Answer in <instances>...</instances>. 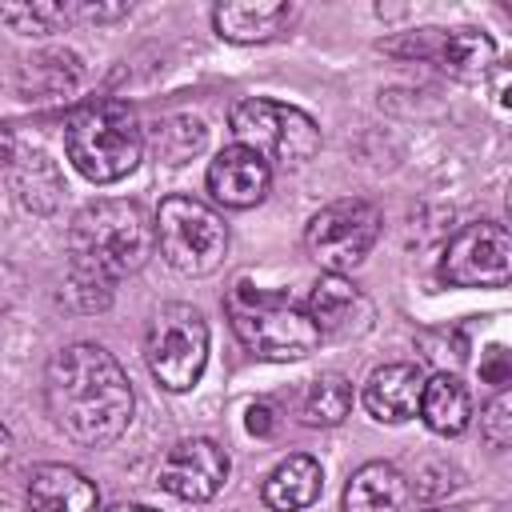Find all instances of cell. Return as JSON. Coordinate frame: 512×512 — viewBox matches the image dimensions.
I'll list each match as a JSON object with an SVG mask.
<instances>
[{"label": "cell", "instance_id": "1", "mask_svg": "<svg viewBox=\"0 0 512 512\" xmlns=\"http://www.w3.org/2000/svg\"><path fill=\"white\" fill-rule=\"evenodd\" d=\"M44 400L52 424L84 448H104L120 440L136 408L132 384L116 356L88 340L68 344L48 360Z\"/></svg>", "mask_w": 512, "mask_h": 512}, {"label": "cell", "instance_id": "2", "mask_svg": "<svg viewBox=\"0 0 512 512\" xmlns=\"http://www.w3.org/2000/svg\"><path fill=\"white\" fill-rule=\"evenodd\" d=\"M156 248L148 212L136 200H92L68 228V284L84 312L112 300L116 280L144 268Z\"/></svg>", "mask_w": 512, "mask_h": 512}, {"label": "cell", "instance_id": "3", "mask_svg": "<svg viewBox=\"0 0 512 512\" xmlns=\"http://www.w3.org/2000/svg\"><path fill=\"white\" fill-rule=\"evenodd\" d=\"M224 312L236 340L260 360H304L320 344L316 324L288 292L236 280L224 296Z\"/></svg>", "mask_w": 512, "mask_h": 512}, {"label": "cell", "instance_id": "4", "mask_svg": "<svg viewBox=\"0 0 512 512\" xmlns=\"http://www.w3.org/2000/svg\"><path fill=\"white\" fill-rule=\"evenodd\" d=\"M64 152L72 168L92 184L124 180L144 156V132L128 104L96 100L64 124Z\"/></svg>", "mask_w": 512, "mask_h": 512}, {"label": "cell", "instance_id": "5", "mask_svg": "<svg viewBox=\"0 0 512 512\" xmlns=\"http://www.w3.org/2000/svg\"><path fill=\"white\" fill-rule=\"evenodd\" d=\"M228 128H232L236 144L256 152L268 168L272 164L296 168L320 152V124L308 112L280 104V100H268V96L240 100L228 116Z\"/></svg>", "mask_w": 512, "mask_h": 512}, {"label": "cell", "instance_id": "6", "mask_svg": "<svg viewBox=\"0 0 512 512\" xmlns=\"http://www.w3.org/2000/svg\"><path fill=\"white\" fill-rule=\"evenodd\" d=\"M152 232H156L160 256L184 276L216 272L228 252V224L220 220L216 208H208L196 196H180V192L164 196L152 216Z\"/></svg>", "mask_w": 512, "mask_h": 512}, {"label": "cell", "instance_id": "7", "mask_svg": "<svg viewBox=\"0 0 512 512\" xmlns=\"http://www.w3.org/2000/svg\"><path fill=\"white\" fill-rule=\"evenodd\" d=\"M144 360L160 388L188 392L208 364V320L192 304H160L144 332Z\"/></svg>", "mask_w": 512, "mask_h": 512}, {"label": "cell", "instance_id": "8", "mask_svg": "<svg viewBox=\"0 0 512 512\" xmlns=\"http://www.w3.org/2000/svg\"><path fill=\"white\" fill-rule=\"evenodd\" d=\"M376 236H380V208L368 204V200H360V196H348V200L324 204L308 220L304 248H308V256L320 268L344 276L348 268H356L372 252Z\"/></svg>", "mask_w": 512, "mask_h": 512}, {"label": "cell", "instance_id": "9", "mask_svg": "<svg viewBox=\"0 0 512 512\" xmlns=\"http://www.w3.org/2000/svg\"><path fill=\"white\" fill-rule=\"evenodd\" d=\"M508 276H512V236L500 220L464 224L440 256V280L452 288H504Z\"/></svg>", "mask_w": 512, "mask_h": 512}, {"label": "cell", "instance_id": "10", "mask_svg": "<svg viewBox=\"0 0 512 512\" xmlns=\"http://www.w3.org/2000/svg\"><path fill=\"white\" fill-rule=\"evenodd\" d=\"M156 480H160V488L168 496L188 500V504H204L228 480V452L216 440H208V436L176 440L164 452V460L156 468Z\"/></svg>", "mask_w": 512, "mask_h": 512}, {"label": "cell", "instance_id": "11", "mask_svg": "<svg viewBox=\"0 0 512 512\" xmlns=\"http://www.w3.org/2000/svg\"><path fill=\"white\" fill-rule=\"evenodd\" d=\"M308 320L316 324L320 340H356L372 328L376 320V308L372 300L340 272H328L312 284L308 292V304H304Z\"/></svg>", "mask_w": 512, "mask_h": 512}, {"label": "cell", "instance_id": "12", "mask_svg": "<svg viewBox=\"0 0 512 512\" xmlns=\"http://www.w3.org/2000/svg\"><path fill=\"white\" fill-rule=\"evenodd\" d=\"M204 184H208L216 204H224V208H252V204H260L268 196L272 168L256 152H248L244 144H228L208 164Z\"/></svg>", "mask_w": 512, "mask_h": 512}, {"label": "cell", "instance_id": "13", "mask_svg": "<svg viewBox=\"0 0 512 512\" xmlns=\"http://www.w3.org/2000/svg\"><path fill=\"white\" fill-rule=\"evenodd\" d=\"M416 56H432L440 60V68H448L452 76L476 80L496 64V44L492 36L476 32V28H420L412 40Z\"/></svg>", "mask_w": 512, "mask_h": 512}, {"label": "cell", "instance_id": "14", "mask_svg": "<svg viewBox=\"0 0 512 512\" xmlns=\"http://www.w3.org/2000/svg\"><path fill=\"white\" fill-rule=\"evenodd\" d=\"M292 20H296V4L288 0H232V4H216L212 12L216 36L228 44H268L284 36Z\"/></svg>", "mask_w": 512, "mask_h": 512}, {"label": "cell", "instance_id": "15", "mask_svg": "<svg viewBox=\"0 0 512 512\" xmlns=\"http://www.w3.org/2000/svg\"><path fill=\"white\" fill-rule=\"evenodd\" d=\"M424 368L420 364H408V360H396V364H384L368 376L364 384V408L372 420L380 424H404L416 416L420 408V392H424Z\"/></svg>", "mask_w": 512, "mask_h": 512}, {"label": "cell", "instance_id": "16", "mask_svg": "<svg viewBox=\"0 0 512 512\" xmlns=\"http://www.w3.org/2000/svg\"><path fill=\"white\" fill-rule=\"evenodd\" d=\"M28 512H100V492L72 464H40L28 476Z\"/></svg>", "mask_w": 512, "mask_h": 512}, {"label": "cell", "instance_id": "17", "mask_svg": "<svg viewBox=\"0 0 512 512\" xmlns=\"http://www.w3.org/2000/svg\"><path fill=\"white\" fill-rule=\"evenodd\" d=\"M408 496L412 484L396 464L368 460L344 484V512H404Z\"/></svg>", "mask_w": 512, "mask_h": 512}, {"label": "cell", "instance_id": "18", "mask_svg": "<svg viewBox=\"0 0 512 512\" xmlns=\"http://www.w3.org/2000/svg\"><path fill=\"white\" fill-rule=\"evenodd\" d=\"M324 488V472H320V460L296 452V456H284L260 484V496L272 512H300V508H312L316 496Z\"/></svg>", "mask_w": 512, "mask_h": 512}, {"label": "cell", "instance_id": "19", "mask_svg": "<svg viewBox=\"0 0 512 512\" xmlns=\"http://www.w3.org/2000/svg\"><path fill=\"white\" fill-rule=\"evenodd\" d=\"M416 416H420L436 436H460V432L472 424V396H468L464 380L452 376V372L428 376V380H424V392H420Z\"/></svg>", "mask_w": 512, "mask_h": 512}, {"label": "cell", "instance_id": "20", "mask_svg": "<svg viewBox=\"0 0 512 512\" xmlns=\"http://www.w3.org/2000/svg\"><path fill=\"white\" fill-rule=\"evenodd\" d=\"M12 184H16V196L24 208L32 212H52L64 184H60V172L56 164L44 156V152H32V156H12Z\"/></svg>", "mask_w": 512, "mask_h": 512}, {"label": "cell", "instance_id": "21", "mask_svg": "<svg viewBox=\"0 0 512 512\" xmlns=\"http://www.w3.org/2000/svg\"><path fill=\"white\" fill-rule=\"evenodd\" d=\"M352 412V380L344 372H320L312 384H308V396H304V424L312 428H336L344 416Z\"/></svg>", "mask_w": 512, "mask_h": 512}, {"label": "cell", "instance_id": "22", "mask_svg": "<svg viewBox=\"0 0 512 512\" xmlns=\"http://www.w3.org/2000/svg\"><path fill=\"white\" fill-rule=\"evenodd\" d=\"M204 140H208V128L200 116L176 112L164 124H156V156L164 164H188L204 148Z\"/></svg>", "mask_w": 512, "mask_h": 512}, {"label": "cell", "instance_id": "23", "mask_svg": "<svg viewBox=\"0 0 512 512\" xmlns=\"http://www.w3.org/2000/svg\"><path fill=\"white\" fill-rule=\"evenodd\" d=\"M0 20L20 32V36H48V32H60L72 16V4H44V0H24V4H0Z\"/></svg>", "mask_w": 512, "mask_h": 512}, {"label": "cell", "instance_id": "24", "mask_svg": "<svg viewBox=\"0 0 512 512\" xmlns=\"http://www.w3.org/2000/svg\"><path fill=\"white\" fill-rule=\"evenodd\" d=\"M480 436L492 448H508L512 444V396H508V388H500L484 404V412H480Z\"/></svg>", "mask_w": 512, "mask_h": 512}, {"label": "cell", "instance_id": "25", "mask_svg": "<svg viewBox=\"0 0 512 512\" xmlns=\"http://www.w3.org/2000/svg\"><path fill=\"white\" fill-rule=\"evenodd\" d=\"M72 16H80V20H120V16H128V4H88V0H80V4H72Z\"/></svg>", "mask_w": 512, "mask_h": 512}, {"label": "cell", "instance_id": "26", "mask_svg": "<svg viewBox=\"0 0 512 512\" xmlns=\"http://www.w3.org/2000/svg\"><path fill=\"white\" fill-rule=\"evenodd\" d=\"M248 432L252 436H272L276 432V408L272 404H248Z\"/></svg>", "mask_w": 512, "mask_h": 512}, {"label": "cell", "instance_id": "27", "mask_svg": "<svg viewBox=\"0 0 512 512\" xmlns=\"http://www.w3.org/2000/svg\"><path fill=\"white\" fill-rule=\"evenodd\" d=\"M8 452H12V432H8L4 424H0V464L8 460Z\"/></svg>", "mask_w": 512, "mask_h": 512}, {"label": "cell", "instance_id": "28", "mask_svg": "<svg viewBox=\"0 0 512 512\" xmlns=\"http://www.w3.org/2000/svg\"><path fill=\"white\" fill-rule=\"evenodd\" d=\"M112 512H152V508H140V504H120V508H112Z\"/></svg>", "mask_w": 512, "mask_h": 512}, {"label": "cell", "instance_id": "29", "mask_svg": "<svg viewBox=\"0 0 512 512\" xmlns=\"http://www.w3.org/2000/svg\"><path fill=\"white\" fill-rule=\"evenodd\" d=\"M0 512H20V508H12L8 500H0Z\"/></svg>", "mask_w": 512, "mask_h": 512}, {"label": "cell", "instance_id": "30", "mask_svg": "<svg viewBox=\"0 0 512 512\" xmlns=\"http://www.w3.org/2000/svg\"><path fill=\"white\" fill-rule=\"evenodd\" d=\"M424 512H440V508H424Z\"/></svg>", "mask_w": 512, "mask_h": 512}]
</instances>
